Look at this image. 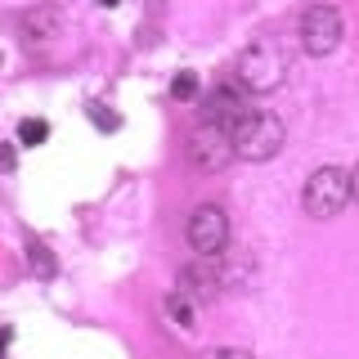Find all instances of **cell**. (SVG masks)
Returning <instances> with one entry per match:
<instances>
[{"label": "cell", "instance_id": "6da1fadb", "mask_svg": "<svg viewBox=\"0 0 359 359\" xmlns=\"http://www.w3.org/2000/svg\"><path fill=\"white\" fill-rule=\"evenodd\" d=\"M229 140H233V153H238L243 162H269V157L283 149L287 130H283V121H278L274 112L252 108V112L238 121V130H233Z\"/></svg>", "mask_w": 359, "mask_h": 359}, {"label": "cell", "instance_id": "7a4b0ae2", "mask_svg": "<svg viewBox=\"0 0 359 359\" xmlns=\"http://www.w3.org/2000/svg\"><path fill=\"white\" fill-rule=\"evenodd\" d=\"M287 81V54L278 50L274 41H256L252 50L238 54V86L256 90V95H269Z\"/></svg>", "mask_w": 359, "mask_h": 359}, {"label": "cell", "instance_id": "3957f363", "mask_svg": "<svg viewBox=\"0 0 359 359\" xmlns=\"http://www.w3.org/2000/svg\"><path fill=\"white\" fill-rule=\"evenodd\" d=\"M351 202V171H341V166H319L306 189H301V207L310 211L314 220H328L337 211Z\"/></svg>", "mask_w": 359, "mask_h": 359}, {"label": "cell", "instance_id": "277c9868", "mask_svg": "<svg viewBox=\"0 0 359 359\" xmlns=\"http://www.w3.org/2000/svg\"><path fill=\"white\" fill-rule=\"evenodd\" d=\"M341 45V9L337 5H310L301 14V50L310 59H323Z\"/></svg>", "mask_w": 359, "mask_h": 359}, {"label": "cell", "instance_id": "5b68a950", "mask_svg": "<svg viewBox=\"0 0 359 359\" xmlns=\"http://www.w3.org/2000/svg\"><path fill=\"white\" fill-rule=\"evenodd\" d=\"M184 238L198 256H224V247H229V211L216 207V202L198 207L194 216H189Z\"/></svg>", "mask_w": 359, "mask_h": 359}, {"label": "cell", "instance_id": "8992f818", "mask_svg": "<svg viewBox=\"0 0 359 359\" xmlns=\"http://www.w3.org/2000/svg\"><path fill=\"white\" fill-rule=\"evenodd\" d=\"M233 157H238V153H233L229 130H220V126H211V121H202V126L189 135V162H194L202 175L224 171V166H229Z\"/></svg>", "mask_w": 359, "mask_h": 359}, {"label": "cell", "instance_id": "52a82bcc", "mask_svg": "<svg viewBox=\"0 0 359 359\" xmlns=\"http://www.w3.org/2000/svg\"><path fill=\"white\" fill-rule=\"evenodd\" d=\"M224 287V274H220V256H198L194 265L180 269V287L189 301H198V306H207V301H216V292Z\"/></svg>", "mask_w": 359, "mask_h": 359}, {"label": "cell", "instance_id": "ba28073f", "mask_svg": "<svg viewBox=\"0 0 359 359\" xmlns=\"http://www.w3.org/2000/svg\"><path fill=\"white\" fill-rule=\"evenodd\" d=\"M252 112V99L243 95V90H233V86H216L207 95V108H202V121H211V126H220V130H238V121Z\"/></svg>", "mask_w": 359, "mask_h": 359}, {"label": "cell", "instance_id": "9c48e42d", "mask_svg": "<svg viewBox=\"0 0 359 359\" xmlns=\"http://www.w3.org/2000/svg\"><path fill=\"white\" fill-rule=\"evenodd\" d=\"M166 314H171L180 328H198V301H189L184 292H171V297H166Z\"/></svg>", "mask_w": 359, "mask_h": 359}, {"label": "cell", "instance_id": "30bf717a", "mask_svg": "<svg viewBox=\"0 0 359 359\" xmlns=\"http://www.w3.org/2000/svg\"><path fill=\"white\" fill-rule=\"evenodd\" d=\"M54 9H41V14H27L22 18V32H27V41H50L54 36Z\"/></svg>", "mask_w": 359, "mask_h": 359}, {"label": "cell", "instance_id": "8fae6325", "mask_svg": "<svg viewBox=\"0 0 359 359\" xmlns=\"http://www.w3.org/2000/svg\"><path fill=\"white\" fill-rule=\"evenodd\" d=\"M50 140V121H41V117H22L18 121V144H27V149H36V144Z\"/></svg>", "mask_w": 359, "mask_h": 359}, {"label": "cell", "instance_id": "7c38bea8", "mask_svg": "<svg viewBox=\"0 0 359 359\" xmlns=\"http://www.w3.org/2000/svg\"><path fill=\"white\" fill-rule=\"evenodd\" d=\"M27 265L36 269L41 278H50V274H54V256H50V247H45V243H32V247H27Z\"/></svg>", "mask_w": 359, "mask_h": 359}, {"label": "cell", "instance_id": "4fadbf2b", "mask_svg": "<svg viewBox=\"0 0 359 359\" xmlns=\"http://www.w3.org/2000/svg\"><path fill=\"white\" fill-rule=\"evenodd\" d=\"M171 95H175V99H194V95H198V76H194V72H175V76H171Z\"/></svg>", "mask_w": 359, "mask_h": 359}, {"label": "cell", "instance_id": "5bb4252c", "mask_svg": "<svg viewBox=\"0 0 359 359\" xmlns=\"http://www.w3.org/2000/svg\"><path fill=\"white\" fill-rule=\"evenodd\" d=\"M86 112H90V121H95L99 130H117V126H121V117H117V112H108L104 104H90Z\"/></svg>", "mask_w": 359, "mask_h": 359}, {"label": "cell", "instance_id": "9a60e30c", "mask_svg": "<svg viewBox=\"0 0 359 359\" xmlns=\"http://www.w3.org/2000/svg\"><path fill=\"white\" fill-rule=\"evenodd\" d=\"M198 359H256L252 351H238V346H211V351H202Z\"/></svg>", "mask_w": 359, "mask_h": 359}, {"label": "cell", "instance_id": "2e32d148", "mask_svg": "<svg viewBox=\"0 0 359 359\" xmlns=\"http://www.w3.org/2000/svg\"><path fill=\"white\" fill-rule=\"evenodd\" d=\"M351 198L359 202V166H355V171H351Z\"/></svg>", "mask_w": 359, "mask_h": 359}, {"label": "cell", "instance_id": "e0dca14e", "mask_svg": "<svg viewBox=\"0 0 359 359\" xmlns=\"http://www.w3.org/2000/svg\"><path fill=\"white\" fill-rule=\"evenodd\" d=\"M9 337H14V332H9V328H5V332H0V351H5V346H9Z\"/></svg>", "mask_w": 359, "mask_h": 359}, {"label": "cell", "instance_id": "ac0fdd59", "mask_svg": "<svg viewBox=\"0 0 359 359\" xmlns=\"http://www.w3.org/2000/svg\"><path fill=\"white\" fill-rule=\"evenodd\" d=\"M99 5H108V9H112V5H121V0H99Z\"/></svg>", "mask_w": 359, "mask_h": 359}]
</instances>
